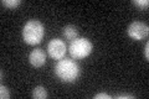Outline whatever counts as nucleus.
Returning <instances> with one entry per match:
<instances>
[{"instance_id":"obj_1","label":"nucleus","mask_w":149,"mask_h":99,"mask_svg":"<svg viewBox=\"0 0 149 99\" xmlns=\"http://www.w3.org/2000/svg\"><path fill=\"white\" fill-rule=\"evenodd\" d=\"M55 73L62 82L72 83L80 76V67L72 60L61 58L55 66Z\"/></svg>"},{"instance_id":"obj_2","label":"nucleus","mask_w":149,"mask_h":99,"mask_svg":"<svg viewBox=\"0 0 149 99\" xmlns=\"http://www.w3.org/2000/svg\"><path fill=\"white\" fill-rule=\"evenodd\" d=\"M45 36V26L39 20H29L22 27V39L27 45H37Z\"/></svg>"},{"instance_id":"obj_3","label":"nucleus","mask_w":149,"mask_h":99,"mask_svg":"<svg viewBox=\"0 0 149 99\" xmlns=\"http://www.w3.org/2000/svg\"><path fill=\"white\" fill-rule=\"evenodd\" d=\"M93 45L92 42L86 39V37H80V39L71 41V45H70V55L72 56L73 58L76 60H82L86 58L87 56H90V53L92 52Z\"/></svg>"},{"instance_id":"obj_4","label":"nucleus","mask_w":149,"mask_h":99,"mask_svg":"<svg viewBox=\"0 0 149 99\" xmlns=\"http://www.w3.org/2000/svg\"><path fill=\"white\" fill-rule=\"evenodd\" d=\"M127 34L130 39L141 41L143 39H146L149 34V27L146 22L142 21H133L127 29Z\"/></svg>"},{"instance_id":"obj_5","label":"nucleus","mask_w":149,"mask_h":99,"mask_svg":"<svg viewBox=\"0 0 149 99\" xmlns=\"http://www.w3.org/2000/svg\"><path fill=\"white\" fill-rule=\"evenodd\" d=\"M66 44L60 40V39H54L49 42L47 45V52L52 58L55 60H61L65 57L66 53Z\"/></svg>"},{"instance_id":"obj_6","label":"nucleus","mask_w":149,"mask_h":99,"mask_svg":"<svg viewBox=\"0 0 149 99\" xmlns=\"http://www.w3.org/2000/svg\"><path fill=\"white\" fill-rule=\"evenodd\" d=\"M29 61L34 67H41L46 62V53L42 48H35L32 50L29 55Z\"/></svg>"},{"instance_id":"obj_7","label":"nucleus","mask_w":149,"mask_h":99,"mask_svg":"<svg viewBox=\"0 0 149 99\" xmlns=\"http://www.w3.org/2000/svg\"><path fill=\"white\" fill-rule=\"evenodd\" d=\"M63 36L66 37L67 40H76L77 39V36H78V30H77V27L76 26H73V25H67V26H65L63 27Z\"/></svg>"},{"instance_id":"obj_8","label":"nucleus","mask_w":149,"mask_h":99,"mask_svg":"<svg viewBox=\"0 0 149 99\" xmlns=\"http://www.w3.org/2000/svg\"><path fill=\"white\" fill-rule=\"evenodd\" d=\"M32 97L35 99H46L47 98V91L44 87H35L34 91H32Z\"/></svg>"},{"instance_id":"obj_9","label":"nucleus","mask_w":149,"mask_h":99,"mask_svg":"<svg viewBox=\"0 0 149 99\" xmlns=\"http://www.w3.org/2000/svg\"><path fill=\"white\" fill-rule=\"evenodd\" d=\"M1 4L6 8H17L21 4V0H3Z\"/></svg>"},{"instance_id":"obj_10","label":"nucleus","mask_w":149,"mask_h":99,"mask_svg":"<svg viewBox=\"0 0 149 99\" xmlns=\"http://www.w3.org/2000/svg\"><path fill=\"white\" fill-rule=\"evenodd\" d=\"M0 98L1 99H9L10 98V93H9V89L5 86H0Z\"/></svg>"},{"instance_id":"obj_11","label":"nucleus","mask_w":149,"mask_h":99,"mask_svg":"<svg viewBox=\"0 0 149 99\" xmlns=\"http://www.w3.org/2000/svg\"><path fill=\"white\" fill-rule=\"evenodd\" d=\"M133 4L134 5H137V6H139V8H148V5H149V1L148 0H133Z\"/></svg>"},{"instance_id":"obj_12","label":"nucleus","mask_w":149,"mask_h":99,"mask_svg":"<svg viewBox=\"0 0 149 99\" xmlns=\"http://www.w3.org/2000/svg\"><path fill=\"white\" fill-rule=\"evenodd\" d=\"M112 97L109 96V94H107V93H98V94H96L95 96V99H111Z\"/></svg>"},{"instance_id":"obj_13","label":"nucleus","mask_w":149,"mask_h":99,"mask_svg":"<svg viewBox=\"0 0 149 99\" xmlns=\"http://www.w3.org/2000/svg\"><path fill=\"white\" fill-rule=\"evenodd\" d=\"M117 99H134V96H130V94H120V96H117Z\"/></svg>"},{"instance_id":"obj_14","label":"nucleus","mask_w":149,"mask_h":99,"mask_svg":"<svg viewBox=\"0 0 149 99\" xmlns=\"http://www.w3.org/2000/svg\"><path fill=\"white\" fill-rule=\"evenodd\" d=\"M144 56H146V60H149V44L147 42L146 47H144Z\"/></svg>"}]
</instances>
